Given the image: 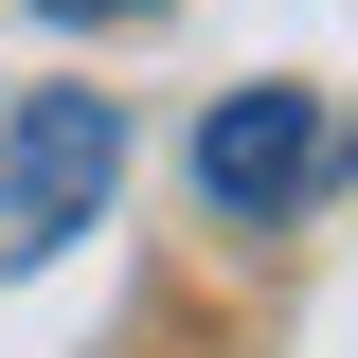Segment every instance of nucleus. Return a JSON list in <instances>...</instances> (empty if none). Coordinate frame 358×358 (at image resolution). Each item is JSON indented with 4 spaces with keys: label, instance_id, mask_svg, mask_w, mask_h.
Segmentation results:
<instances>
[{
    "label": "nucleus",
    "instance_id": "nucleus-1",
    "mask_svg": "<svg viewBox=\"0 0 358 358\" xmlns=\"http://www.w3.org/2000/svg\"><path fill=\"white\" fill-rule=\"evenodd\" d=\"M108 197H126V108H108V90H36V108L0 126V287L54 268Z\"/></svg>",
    "mask_w": 358,
    "mask_h": 358
},
{
    "label": "nucleus",
    "instance_id": "nucleus-2",
    "mask_svg": "<svg viewBox=\"0 0 358 358\" xmlns=\"http://www.w3.org/2000/svg\"><path fill=\"white\" fill-rule=\"evenodd\" d=\"M322 162H341V126H322V90L305 72H251L233 90V108H197V197H215V215H305L322 197Z\"/></svg>",
    "mask_w": 358,
    "mask_h": 358
},
{
    "label": "nucleus",
    "instance_id": "nucleus-3",
    "mask_svg": "<svg viewBox=\"0 0 358 358\" xmlns=\"http://www.w3.org/2000/svg\"><path fill=\"white\" fill-rule=\"evenodd\" d=\"M36 18H72V36H108V18H143V0H36Z\"/></svg>",
    "mask_w": 358,
    "mask_h": 358
}]
</instances>
